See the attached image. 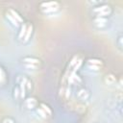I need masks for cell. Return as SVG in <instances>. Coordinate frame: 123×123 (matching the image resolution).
Returning a JSON list of instances; mask_svg holds the SVG:
<instances>
[{"label":"cell","mask_w":123,"mask_h":123,"mask_svg":"<svg viewBox=\"0 0 123 123\" xmlns=\"http://www.w3.org/2000/svg\"><path fill=\"white\" fill-rule=\"evenodd\" d=\"M32 32H33V25L29 22L27 23H23L21 25V29L19 31V34H18V38L19 40L23 41V42H26L29 40L31 35H32Z\"/></svg>","instance_id":"cell-1"},{"label":"cell","mask_w":123,"mask_h":123,"mask_svg":"<svg viewBox=\"0 0 123 123\" xmlns=\"http://www.w3.org/2000/svg\"><path fill=\"white\" fill-rule=\"evenodd\" d=\"M6 17L14 26H18L19 24L23 23V18L18 13V12L13 9H8V11L6 12Z\"/></svg>","instance_id":"cell-2"},{"label":"cell","mask_w":123,"mask_h":123,"mask_svg":"<svg viewBox=\"0 0 123 123\" xmlns=\"http://www.w3.org/2000/svg\"><path fill=\"white\" fill-rule=\"evenodd\" d=\"M40 10L44 13H52L59 10L60 4L57 1H50V2H42L40 4Z\"/></svg>","instance_id":"cell-3"},{"label":"cell","mask_w":123,"mask_h":123,"mask_svg":"<svg viewBox=\"0 0 123 123\" xmlns=\"http://www.w3.org/2000/svg\"><path fill=\"white\" fill-rule=\"evenodd\" d=\"M93 12L96 14V16L98 17H106L107 15H109L111 12V8L110 5H101L98 7H95L93 9Z\"/></svg>","instance_id":"cell-4"},{"label":"cell","mask_w":123,"mask_h":123,"mask_svg":"<svg viewBox=\"0 0 123 123\" xmlns=\"http://www.w3.org/2000/svg\"><path fill=\"white\" fill-rule=\"evenodd\" d=\"M23 62V64L26 68L28 69H36L37 67V65L39 64V60L37 59V58H34V57H25L23 58L22 60Z\"/></svg>","instance_id":"cell-5"},{"label":"cell","mask_w":123,"mask_h":123,"mask_svg":"<svg viewBox=\"0 0 123 123\" xmlns=\"http://www.w3.org/2000/svg\"><path fill=\"white\" fill-rule=\"evenodd\" d=\"M37 113H38L42 118H47V117H49V116L52 114L51 109H50L46 104H43V103H41V104L39 105V107L37 108Z\"/></svg>","instance_id":"cell-6"},{"label":"cell","mask_w":123,"mask_h":123,"mask_svg":"<svg viewBox=\"0 0 123 123\" xmlns=\"http://www.w3.org/2000/svg\"><path fill=\"white\" fill-rule=\"evenodd\" d=\"M86 65L89 69L91 70H99L102 65H103V62L99 59H89L87 60V62H86Z\"/></svg>","instance_id":"cell-7"},{"label":"cell","mask_w":123,"mask_h":123,"mask_svg":"<svg viewBox=\"0 0 123 123\" xmlns=\"http://www.w3.org/2000/svg\"><path fill=\"white\" fill-rule=\"evenodd\" d=\"M37 105V101L35 97H29L27 99H25L24 101V107L28 110H32L34 108H36Z\"/></svg>","instance_id":"cell-8"},{"label":"cell","mask_w":123,"mask_h":123,"mask_svg":"<svg viewBox=\"0 0 123 123\" xmlns=\"http://www.w3.org/2000/svg\"><path fill=\"white\" fill-rule=\"evenodd\" d=\"M89 96H90L89 91H88L87 89H86V88H81V89H79V90L77 91V97H78L80 100H82V101L87 100V99L89 98Z\"/></svg>","instance_id":"cell-9"},{"label":"cell","mask_w":123,"mask_h":123,"mask_svg":"<svg viewBox=\"0 0 123 123\" xmlns=\"http://www.w3.org/2000/svg\"><path fill=\"white\" fill-rule=\"evenodd\" d=\"M93 23L96 27L98 28H102V27H105L108 23V20L106 17H98L96 16L94 19H93Z\"/></svg>","instance_id":"cell-10"},{"label":"cell","mask_w":123,"mask_h":123,"mask_svg":"<svg viewBox=\"0 0 123 123\" xmlns=\"http://www.w3.org/2000/svg\"><path fill=\"white\" fill-rule=\"evenodd\" d=\"M81 64H82V60H81L79 57H77V56H75V57L71 60V62H70V66L73 68L74 71H75L76 69H78V68L81 66Z\"/></svg>","instance_id":"cell-11"},{"label":"cell","mask_w":123,"mask_h":123,"mask_svg":"<svg viewBox=\"0 0 123 123\" xmlns=\"http://www.w3.org/2000/svg\"><path fill=\"white\" fill-rule=\"evenodd\" d=\"M104 82H105L107 85L111 86V85H114V84L116 83V78H115V76H114L113 74L109 73V74L105 75V77H104Z\"/></svg>","instance_id":"cell-12"},{"label":"cell","mask_w":123,"mask_h":123,"mask_svg":"<svg viewBox=\"0 0 123 123\" xmlns=\"http://www.w3.org/2000/svg\"><path fill=\"white\" fill-rule=\"evenodd\" d=\"M68 82L71 83V84H73V85H77V84L81 83V78H80V77L73 71V72H71L70 75H69Z\"/></svg>","instance_id":"cell-13"},{"label":"cell","mask_w":123,"mask_h":123,"mask_svg":"<svg viewBox=\"0 0 123 123\" xmlns=\"http://www.w3.org/2000/svg\"><path fill=\"white\" fill-rule=\"evenodd\" d=\"M5 78H6V74H5V71L3 70V68H2V67H0V84L4 82Z\"/></svg>","instance_id":"cell-14"},{"label":"cell","mask_w":123,"mask_h":123,"mask_svg":"<svg viewBox=\"0 0 123 123\" xmlns=\"http://www.w3.org/2000/svg\"><path fill=\"white\" fill-rule=\"evenodd\" d=\"M2 123H14V121L11 117H6V118L3 119V122Z\"/></svg>","instance_id":"cell-15"},{"label":"cell","mask_w":123,"mask_h":123,"mask_svg":"<svg viewBox=\"0 0 123 123\" xmlns=\"http://www.w3.org/2000/svg\"><path fill=\"white\" fill-rule=\"evenodd\" d=\"M117 43H118L119 49L121 50V48H122V37H119L117 38Z\"/></svg>","instance_id":"cell-16"}]
</instances>
